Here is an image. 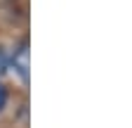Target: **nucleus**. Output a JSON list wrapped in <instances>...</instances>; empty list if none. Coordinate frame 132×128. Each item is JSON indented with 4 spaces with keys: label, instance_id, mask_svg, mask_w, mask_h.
<instances>
[{
    "label": "nucleus",
    "instance_id": "nucleus-1",
    "mask_svg": "<svg viewBox=\"0 0 132 128\" xmlns=\"http://www.w3.org/2000/svg\"><path fill=\"white\" fill-rule=\"evenodd\" d=\"M10 64H12V69L19 74V78L26 86L28 83V40H21L14 47V52L10 55Z\"/></svg>",
    "mask_w": 132,
    "mask_h": 128
},
{
    "label": "nucleus",
    "instance_id": "nucleus-2",
    "mask_svg": "<svg viewBox=\"0 0 132 128\" xmlns=\"http://www.w3.org/2000/svg\"><path fill=\"white\" fill-rule=\"evenodd\" d=\"M7 67H10V55L3 50V47H0V74H3Z\"/></svg>",
    "mask_w": 132,
    "mask_h": 128
},
{
    "label": "nucleus",
    "instance_id": "nucleus-3",
    "mask_svg": "<svg viewBox=\"0 0 132 128\" xmlns=\"http://www.w3.org/2000/svg\"><path fill=\"white\" fill-rule=\"evenodd\" d=\"M5 102H7V93H5V88L0 86V109L5 107Z\"/></svg>",
    "mask_w": 132,
    "mask_h": 128
}]
</instances>
